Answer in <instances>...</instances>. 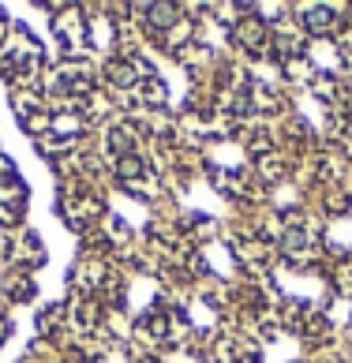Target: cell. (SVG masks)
Wrapping results in <instances>:
<instances>
[{
    "instance_id": "1",
    "label": "cell",
    "mask_w": 352,
    "mask_h": 363,
    "mask_svg": "<svg viewBox=\"0 0 352 363\" xmlns=\"http://www.w3.org/2000/svg\"><path fill=\"white\" fill-rule=\"evenodd\" d=\"M150 23L154 26H172L176 23V8L172 4H154L150 8Z\"/></svg>"
}]
</instances>
